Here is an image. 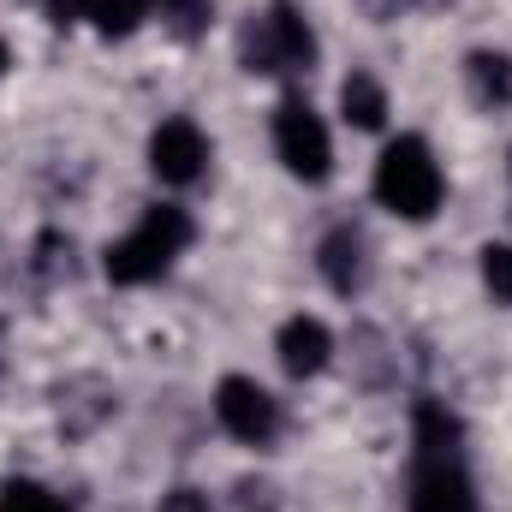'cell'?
Returning a JSON list of instances; mask_svg holds the SVG:
<instances>
[{
    "label": "cell",
    "mask_w": 512,
    "mask_h": 512,
    "mask_svg": "<svg viewBox=\"0 0 512 512\" xmlns=\"http://www.w3.org/2000/svg\"><path fill=\"white\" fill-rule=\"evenodd\" d=\"M0 72H6V42H0Z\"/></svg>",
    "instance_id": "obj_21"
},
{
    "label": "cell",
    "mask_w": 512,
    "mask_h": 512,
    "mask_svg": "<svg viewBox=\"0 0 512 512\" xmlns=\"http://www.w3.org/2000/svg\"><path fill=\"white\" fill-rule=\"evenodd\" d=\"M36 251H42V262H36V268H42L48 280H54L60 268H72V239H60V233H42V245H36Z\"/></svg>",
    "instance_id": "obj_17"
},
{
    "label": "cell",
    "mask_w": 512,
    "mask_h": 512,
    "mask_svg": "<svg viewBox=\"0 0 512 512\" xmlns=\"http://www.w3.org/2000/svg\"><path fill=\"white\" fill-rule=\"evenodd\" d=\"M197 239V227H191V215L185 209H173V203H155V209H143L137 215V227H131L126 239H114L108 256H102V268H108V280L114 286H149V280H161L185 245Z\"/></svg>",
    "instance_id": "obj_2"
},
{
    "label": "cell",
    "mask_w": 512,
    "mask_h": 512,
    "mask_svg": "<svg viewBox=\"0 0 512 512\" xmlns=\"http://www.w3.org/2000/svg\"><path fill=\"white\" fill-rule=\"evenodd\" d=\"M155 12H161V24H167L179 42H197V36H209V24H215V0H155Z\"/></svg>",
    "instance_id": "obj_12"
},
{
    "label": "cell",
    "mask_w": 512,
    "mask_h": 512,
    "mask_svg": "<svg viewBox=\"0 0 512 512\" xmlns=\"http://www.w3.org/2000/svg\"><path fill=\"white\" fill-rule=\"evenodd\" d=\"M149 12H155V0H90V12H84V18H96V30H102V36H131Z\"/></svg>",
    "instance_id": "obj_13"
},
{
    "label": "cell",
    "mask_w": 512,
    "mask_h": 512,
    "mask_svg": "<svg viewBox=\"0 0 512 512\" xmlns=\"http://www.w3.org/2000/svg\"><path fill=\"white\" fill-rule=\"evenodd\" d=\"M316 60V30L292 0H274L262 18H251L245 30V72L262 78H286V72H310Z\"/></svg>",
    "instance_id": "obj_4"
},
{
    "label": "cell",
    "mask_w": 512,
    "mask_h": 512,
    "mask_svg": "<svg viewBox=\"0 0 512 512\" xmlns=\"http://www.w3.org/2000/svg\"><path fill=\"white\" fill-rule=\"evenodd\" d=\"M0 512H60V501H54L42 483L12 477V483H0Z\"/></svg>",
    "instance_id": "obj_14"
},
{
    "label": "cell",
    "mask_w": 512,
    "mask_h": 512,
    "mask_svg": "<svg viewBox=\"0 0 512 512\" xmlns=\"http://www.w3.org/2000/svg\"><path fill=\"white\" fill-rule=\"evenodd\" d=\"M155 512H209V495L203 489H167Z\"/></svg>",
    "instance_id": "obj_18"
},
{
    "label": "cell",
    "mask_w": 512,
    "mask_h": 512,
    "mask_svg": "<svg viewBox=\"0 0 512 512\" xmlns=\"http://www.w3.org/2000/svg\"><path fill=\"white\" fill-rule=\"evenodd\" d=\"M233 495H239V512H274L280 507V489H274L268 477H245Z\"/></svg>",
    "instance_id": "obj_16"
},
{
    "label": "cell",
    "mask_w": 512,
    "mask_h": 512,
    "mask_svg": "<svg viewBox=\"0 0 512 512\" xmlns=\"http://www.w3.org/2000/svg\"><path fill=\"white\" fill-rule=\"evenodd\" d=\"M483 286L495 304H512V245H483Z\"/></svg>",
    "instance_id": "obj_15"
},
{
    "label": "cell",
    "mask_w": 512,
    "mask_h": 512,
    "mask_svg": "<svg viewBox=\"0 0 512 512\" xmlns=\"http://www.w3.org/2000/svg\"><path fill=\"white\" fill-rule=\"evenodd\" d=\"M274 155H280V167H286L292 179H304V185H322V179L334 173L328 126H322V114H316L304 96H286V102L274 108Z\"/></svg>",
    "instance_id": "obj_5"
},
{
    "label": "cell",
    "mask_w": 512,
    "mask_h": 512,
    "mask_svg": "<svg viewBox=\"0 0 512 512\" xmlns=\"http://www.w3.org/2000/svg\"><path fill=\"white\" fill-rule=\"evenodd\" d=\"M405 512H477L465 471V429L441 399H423L411 417V501Z\"/></svg>",
    "instance_id": "obj_1"
},
{
    "label": "cell",
    "mask_w": 512,
    "mask_h": 512,
    "mask_svg": "<svg viewBox=\"0 0 512 512\" xmlns=\"http://www.w3.org/2000/svg\"><path fill=\"white\" fill-rule=\"evenodd\" d=\"M215 417H221V429L233 435V441H245V447H268L274 435H280V405H274V393L251 376H221L215 387Z\"/></svg>",
    "instance_id": "obj_6"
},
{
    "label": "cell",
    "mask_w": 512,
    "mask_h": 512,
    "mask_svg": "<svg viewBox=\"0 0 512 512\" xmlns=\"http://www.w3.org/2000/svg\"><path fill=\"white\" fill-rule=\"evenodd\" d=\"M465 78H471V96L483 108H507L512 102V54H501V48H477L465 60Z\"/></svg>",
    "instance_id": "obj_10"
},
{
    "label": "cell",
    "mask_w": 512,
    "mask_h": 512,
    "mask_svg": "<svg viewBox=\"0 0 512 512\" xmlns=\"http://www.w3.org/2000/svg\"><path fill=\"white\" fill-rule=\"evenodd\" d=\"M209 167V137L197 131V120H161L149 131V173L161 185H197Z\"/></svg>",
    "instance_id": "obj_7"
},
{
    "label": "cell",
    "mask_w": 512,
    "mask_h": 512,
    "mask_svg": "<svg viewBox=\"0 0 512 512\" xmlns=\"http://www.w3.org/2000/svg\"><path fill=\"white\" fill-rule=\"evenodd\" d=\"M274 352H280V370H286V376H322L328 358H334V334H328L322 316H292V322L280 328Z\"/></svg>",
    "instance_id": "obj_8"
},
{
    "label": "cell",
    "mask_w": 512,
    "mask_h": 512,
    "mask_svg": "<svg viewBox=\"0 0 512 512\" xmlns=\"http://www.w3.org/2000/svg\"><path fill=\"white\" fill-rule=\"evenodd\" d=\"M322 280L340 292V298H352L358 286H364V274H370V262H364V233L358 227H334L328 239H322Z\"/></svg>",
    "instance_id": "obj_9"
},
{
    "label": "cell",
    "mask_w": 512,
    "mask_h": 512,
    "mask_svg": "<svg viewBox=\"0 0 512 512\" xmlns=\"http://www.w3.org/2000/svg\"><path fill=\"white\" fill-rule=\"evenodd\" d=\"M405 6H411V0H364V12H370L376 24H387V18H399Z\"/></svg>",
    "instance_id": "obj_20"
},
{
    "label": "cell",
    "mask_w": 512,
    "mask_h": 512,
    "mask_svg": "<svg viewBox=\"0 0 512 512\" xmlns=\"http://www.w3.org/2000/svg\"><path fill=\"white\" fill-rule=\"evenodd\" d=\"M441 191H447V179H441V161L423 137H393L382 149V161H376L382 209H393L399 221H429L441 209Z\"/></svg>",
    "instance_id": "obj_3"
},
{
    "label": "cell",
    "mask_w": 512,
    "mask_h": 512,
    "mask_svg": "<svg viewBox=\"0 0 512 512\" xmlns=\"http://www.w3.org/2000/svg\"><path fill=\"white\" fill-rule=\"evenodd\" d=\"M340 114H346V126H358V131H382L387 126V90H382V78L352 72V78L340 84Z\"/></svg>",
    "instance_id": "obj_11"
},
{
    "label": "cell",
    "mask_w": 512,
    "mask_h": 512,
    "mask_svg": "<svg viewBox=\"0 0 512 512\" xmlns=\"http://www.w3.org/2000/svg\"><path fill=\"white\" fill-rule=\"evenodd\" d=\"M48 12H54V24H72V18L90 12V0H48Z\"/></svg>",
    "instance_id": "obj_19"
}]
</instances>
